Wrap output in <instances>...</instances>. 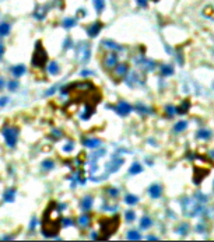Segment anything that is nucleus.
Here are the masks:
<instances>
[{"label": "nucleus", "instance_id": "7", "mask_svg": "<svg viewBox=\"0 0 214 242\" xmlns=\"http://www.w3.org/2000/svg\"><path fill=\"white\" fill-rule=\"evenodd\" d=\"M118 65V56L112 52H109V53L105 56V60H104V66L107 67V69H112L115 66Z\"/></svg>", "mask_w": 214, "mask_h": 242}, {"label": "nucleus", "instance_id": "40", "mask_svg": "<svg viewBox=\"0 0 214 242\" xmlns=\"http://www.w3.org/2000/svg\"><path fill=\"white\" fill-rule=\"evenodd\" d=\"M137 3H139L140 6H143V7H144V6H147V0H137Z\"/></svg>", "mask_w": 214, "mask_h": 242}, {"label": "nucleus", "instance_id": "39", "mask_svg": "<svg viewBox=\"0 0 214 242\" xmlns=\"http://www.w3.org/2000/svg\"><path fill=\"white\" fill-rule=\"evenodd\" d=\"M63 223H64V224H66V225H71V224H73V221L70 220V218H64V220H63Z\"/></svg>", "mask_w": 214, "mask_h": 242}, {"label": "nucleus", "instance_id": "31", "mask_svg": "<svg viewBox=\"0 0 214 242\" xmlns=\"http://www.w3.org/2000/svg\"><path fill=\"white\" fill-rule=\"evenodd\" d=\"M74 24H76V20H74V18H66V20L63 21V25H64L66 28H71L73 25H74Z\"/></svg>", "mask_w": 214, "mask_h": 242}, {"label": "nucleus", "instance_id": "10", "mask_svg": "<svg viewBox=\"0 0 214 242\" xmlns=\"http://www.w3.org/2000/svg\"><path fill=\"white\" fill-rule=\"evenodd\" d=\"M101 28H102V24L97 21V22H94L92 25H90V27H88L87 32H88V35H90L91 38H94V37H97V35H98V32L101 31Z\"/></svg>", "mask_w": 214, "mask_h": 242}, {"label": "nucleus", "instance_id": "12", "mask_svg": "<svg viewBox=\"0 0 214 242\" xmlns=\"http://www.w3.org/2000/svg\"><path fill=\"white\" fill-rule=\"evenodd\" d=\"M83 143H84L86 147L95 148V147H98V145L101 144V140H98V139H84L83 140Z\"/></svg>", "mask_w": 214, "mask_h": 242}, {"label": "nucleus", "instance_id": "28", "mask_svg": "<svg viewBox=\"0 0 214 242\" xmlns=\"http://www.w3.org/2000/svg\"><path fill=\"white\" fill-rule=\"evenodd\" d=\"M49 73L50 74H58L59 73V66H58V63L56 62H52L50 65H49Z\"/></svg>", "mask_w": 214, "mask_h": 242}, {"label": "nucleus", "instance_id": "5", "mask_svg": "<svg viewBox=\"0 0 214 242\" xmlns=\"http://www.w3.org/2000/svg\"><path fill=\"white\" fill-rule=\"evenodd\" d=\"M77 58L80 59V62H87L90 58V49L86 43H81L80 48L77 49Z\"/></svg>", "mask_w": 214, "mask_h": 242}, {"label": "nucleus", "instance_id": "24", "mask_svg": "<svg viewBox=\"0 0 214 242\" xmlns=\"http://www.w3.org/2000/svg\"><path fill=\"white\" fill-rule=\"evenodd\" d=\"M189 108H190V102L189 101H183L182 104H181V107L178 108V113H185L189 111Z\"/></svg>", "mask_w": 214, "mask_h": 242}, {"label": "nucleus", "instance_id": "20", "mask_svg": "<svg viewBox=\"0 0 214 242\" xmlns=\"http://www.w3.org/2000/svg\"><path fill=\"white\" fill-rule=\"evenodd\" d=\"M14 193H16V190H14V189H9V190H6L4 200L7 202V203H11V202L14 200Z\"/></svg>", "mask_w": 214, "mask_h": 242}, {"label": "nucleus", "instance_id": "3", "mask_svg": "<svg viewBox=\"0 0 214 242\" xmlns=\"http://www.w3.org/2000/svg\"><path fill=\"white\" fill-rule=\"evenodd\" d=\"M48 62V55H46V50L42 48V43L37 42V46H35V50H34V55H32V65L41 69L46 65Z\"/></svg>", "mask_w": 214, "mask_h": 242}, {"label": "nucleus", "instance_id": "9", "mask_svg": "<svg viewBox=\"0 0 214 242\" xmlns=\"http://www.w3.org/2000/svg\"><path fill=\"white\" fill-rule=\"evenodd\" d=\"M130 111H132V107H130L129 104H126V102H120L118 107H116V112H118L120 116H126V115H129Z\"/></svg>", "mask_w": 214, "mask_h": 242}, {"label": "nucleus", "instance_id": "21", "mask_svg": "<svg viewBox=\"0 0 214 242\" xmlns=\"http://www.w3.org/2000/svg\"><path fill=\"white\" fill-rule=\"evenodd\" d=\"M10 32V25L7 22H1L0 24V37H4Z\"/></svg>", "mask_w": 214, "mask_h": 242}, {"label": "nucleus", "instance_id": "30", "mask_svg": "<svg viewBox=\"0 0 214 242\" xmlns=\"http://www.w3.org/2000/svg\"><path fill=\"white\" fill-rule=\"evenodd\" d=\"M94 6H95V9L98 13H101L104 10V7H105V1L104 0H94Z\"/></svg>", "mask_w": 214, "mask_h": 242}, {"label": "nucleus", "instance_id": "4", "mask_svg": "<svg viewBox=\"0 0 214 242\" xmlns=\"http://www.w3.org/2000/svg\"><path fill=\"white\" fill-rule=\"evenodd\" d=\"M3 135H4L6 143L9 147H14L17 143V135H18V130L14 127H4L3 129Z\"/></svg>", "mask_w": 214, "mask_h": 242}, {"label": "nucleus", "instance_id": "41", "mask_svg": "<svg viewBox=\"0 0 214 242\" xmlns=\"http://www.w3.org/2000/svg\"><path fill=\"white\" fill-rule=\"evenodd\" d=\"M3 53H4V48H3V45L0 43V59H1V56H3Z\"/></svg>", "mask_w": 214, "mask_h": 242}, {"label": "nucleus", "instance_id": "8", "mask_svg": "<svg viewBox=\"0 0 214 242\" xmlns=\"http://www.w3.org/2000/svg\"><path fill=\"white\" fill-rule=\"evenodd\" d=\"M128 71H129L128 65L126 63H120V65H116L115 70H113V74H115V77H118V79H122V77L126 76Z\"/></svg>", "mask_w": 214, "mask_h": 242}, {"label": "nucleus", "instance_id": "32", "mask_svg": "<svg viewBox=\"0 0 214 242\" xmlns=\"http://www.w3.org/2000/svg\"><path fill=\"white\" fill-rule=\"evenodd\" d=\"M126 220L128 221H133L134 220V217H136V214H134V211H132V210H129V211H126Z\"/></svg>", "mask_w": 214, "mask_h": 242}, {"label": "nucleus", "instance_id": "17", "mask_svg": "<svg viewBox=\"0 0 214 242\" xmlns=\"http://www.w3.org/2000/svg\"><path fill=\"white\" fill-rule=\"evenodd\" d=\"M79 225L80 227H88L90 225V215H81V217H79Z\"/></svg>", "mask_w": 214, "mask_h": 242}, {"label": "nucleus", "instance_id": "26", "mask_svg": "<svg viewBox=\"0 0 214 242\" xmlns=\"http://www.w3.org/2000/svg\"><path fill=\"white\" fill-rule=\"evenodd\" d=\"M128 238L130 239V241H137V239H140V232H137V231H129L128 232Z\"/></svg>", "mask_w": 214, "mask_h": 242}, {"label": "nucleus", "instance_id": "37", "mask_svg": "<svg viewBox=\"0 0 214 242\" xmlns=\"http://www.w3.org/2000/svg\"><path fill=\"white\" fill-rule=\"evenodd\" d=\"M9 102V98L7 97H1L0 98V107H4V104Z\"/></svg>", "mask_w": 214, "mask_h": 242}, {"label": "nucleus", "instance_id": "23", "mask_svg": "<svg viewBox=\"0 0 214 242\" xmlns=\"http://www.w3.org/2000/svg\"><path fill=\"white\" fill-rule=\"evenodd\" d=\"M151 224H153V221H151L150 217H143V218H141V221H140V227H141L143 230H146V228L151 227Z\"/></svg>", "mask_w": 214, "mask_h": 242}, {"label": "nucleus", "instance_id": "33", "mask_svg": "<svg viewBox=\"0 0 214 242\" xmlns=\"http://www.w3.org/2000/svg\"><path fill=\"white\" fill-rule=\"evenodd\" d=\"M42 167L45 168V169H50V168H53V162L50 161V160H48V161H45L42 164Z\"/></svg>", "mask_w": 214, "mask_h": 242}, {"label": "nucleus", "instance_id": "2", "mask_svg": "<svg viewBox=\"0 0 214 242\" xmlns=\"http://www.w3.org/2000/svg\"><path fill=\"white\" fill-rule=\"evenodd\" d=\"M119 227V215H113L109 218L101 220V230H99V239H108Z\"/></svg>", "mask_w": 214, "mask_h": 242}, {"label": "nucleus", "instance_id": "15", "mask_svg": "<svg viewBox=\"0 0 214 242\" xmlns=\"http://www.w3.org/2000/svg\"><path fill=\"white\" fill-rule=\"evenodd\" d=\"M91 206H92V197L91 196H86L84 199L81 200V207H83L84 210L91 209Z\"/></svg>", "mask_w": 214, "mask_h": 242}, {"label": "nucleus", "instance_id": "38", "mask_svg": "<svg viewBox=\"0 0 214 242\" xmlns=\"http://www.w3.org/2000/svg\"><path fill=\"white\" fill-rule=\"evenodd\" d=\"M71 148H73V144H71V143H69L67 145H64V151H71Z\"/></svg>", "mask_w": 214, "mask_h": 242}, {"label": "nucleus", "instance_id": "19", "mask_svg": "<svg viewBox=\"0 0 214 242\" xmlns=\"http://www.w3.org/2000/svg\"><path fill=\"white\" fill-rule=\"evenodd\" d=\"M161 74L162 76H171L174 74V67L169 65H164L161 67Z\"/></svg>", "mask_w": 214, "mask_h": 242}, {"label": "nucleus", "instance_id": "35", "mask_svg": "<svg viewBox=\"0 0 214 242\" xmlns=\"http://www.w3.org/2000/svg\"><path fill=\"white\" fill-rule=\"evenodd\" d=\"M17 87H18V81H10V84H9L10 90H16Z\"/></svg>", "mask_w": 214, "mask_h": 242}, {"label": "nucleus", "instance_id": "22", "mask_svg": "<svg viewBox=\"0 0 214 242\" xmlns=\"http://www.w3.org/2000/svg\"><path fill=\"white\" fill-rule=\"evenodd\" d=\"M187 127V122H185V120H181V122H178L177 125H175V127H174V130L177 132V133H179V132H183V130Z\"/></svg>", "mask_w": 214, "mask_h": 242}, {"label": "nucleus", "instance_id": "6", "mask_svg": "<svg viewBox=\"0 0 214 242\" xmlns=\"http://www.w3.org/2000/svg\"><path fill=\"white\" fill-rule=\"evenodd\" d=\"M183 210H185V213H186L187 215L193 217V215L199 214V213L202 211V206L199 205V203H192V205L183 206Z\"/></svg>", "mask_w": 214, "mask_h": 242}, {"label": "nucleus", "instance_id": "29", "mask_svg": "<svg viewBox=\"0 0 214 242\" xmlns=\"http://www.w3.org/2000/svg\"><path fill=\"white\" fill-rule=\"evenodd\" d=\"M125 202H126L128 205H136V203L139 202V199H137L134 194H128V196L125 197Z\"/></svg>", "mask_w": 214, "mask_h": 242}, {"label": "nucleus", "instance_id": "27", "mask_svg": "<svg viewBox=\"0 0 214 242\" xmlns=\"http://www.w3.org/2000/svg\"><path fill=\"white\" fill-rule=\"evenodd\" d=\"M165 112H166V115H168V118H172V116L178 112V109H177V108H174L172 105H166V107H165Z\"/></svg>", "mask_w": 214, "mask_h": 242}, {"label": "nucleus", "instance_id": "16", "mask_svg": "<svg viewBox=\"0 0 214 242\" xmlns=\"http://www.w3.org/2000/svg\"><path fill=\"white\" fill-rule=\"evenodd\" d=\"M122 164H123V160H115V161H112L109 164V171H111V172H115L116 169L120 168Z\"/></svg>", "mask_w": 214, "mask_h": 242}, {"label": "nucleus", "instance_id": "25", "mask_svg": "<svg viewBox=\"0 0 214 242\" xmlns=\"http://www.w3.org/2000/svg\"><path fill=\"white\" fill-rule=\"evenodd\" d=\"M102 45H105V46H108V48H111L112 50H120V49H122L119 45H116L115 42H111V41H104Z\"/></svg>", "mask_w": 214, "mask_h": 242}, {"label": "nucleus", "instance_id": "1", "mask_svg": "<svg viewBox=\"0 0 214 242\" xmlns=\"http://www.w3.org/2000/svg\"><path fill=\"white\" fill-rule=\"evenodd\" d=\"M59 220H60V214L58 207L55 206V203H50V206L48 207L46 213L43 215V230L42 234L46 238H52L56 237V234L59 232L60 227H59Z\"/></svg>", "mask_w": 214, "mask_h": 242}, {"label": "nucleus", "instance_id": "36", "mask_svg": "<svg viewBox=\"0 0 214 242\" xmlns=\"http://www.w3.org/2000/svg\"><path fill=\"white\" fill-rule=\"evenodd\" d=\"M108 192H109V193H111V196H113V197H116V196H118V194H119L118 189H112V188H111V189H109V190H108Z\"/></svg>", "mask_w": 214, "mask_h": 242}, {"label": "nucleus", "instance_id": "43", "mask_svg": "<svg viewBox=\"0 0 214 242\" xmlns=\"http://www.w3.org/2000/svg\"><path fill=\"white\" fill-rule=\"evenodd\" d=\"M3 86H4V84H3V80L0 79V88H1V87H3Z\"/></svg>", "mask_w": 214, "mask_h": 242}, {"label": "nucleus", "instance_id": "14", "mask_svg": "<svg viewBox=\"0 0 214 242\" xmlns=\"http://www.w3.org/2000/svg\"><path fill=\"white\" fill-rule=\"evenodd\" d=\"M196 136H197V139L207 140V139H210V136H211V132H210L209 129H199L197 133H196Z\"/></svg>", "mask_w": 214, "mask_h": 242}, {"label": "nucleus", "instance_id": "13", "mask_svg": "<svg viewBox=\"0 0 214 242\" xmlns=\"http://www.w3.org/2000/svg\"><path fill=\"white\" fill-rule=\"evenodd\" d=\"M11 73L16 76V77H20L25 73V66L24 65H17V66H13L11 67Z\"/></svg>", "mask_w": 214, "mask_h": 242}, {"label": "nucleus", "instance_id": "42", "mask_svg": "<svg viewBox=\"0 0 214 242\" xmlns=\"http://www.w3.org/2000/svg\"><path fill=\"white\" fill-rule=\"evenodd\" d=\"M35 223H37V221H35V218H34V220L31 221V228H34V227H35Z\"/></svg>", "mask_w": 214, "mask_h": 242}, {"label": "nucleus", "instance_id": "34", "mask_svg": "<svg viewBox=\"0 0 214 242\" xmlns=\"http://www.w3.org/2000/svg\"><path fill=\"white\" fill-rule=\"evenodd\" d=\"M137 111H139V112H143V113H148V112H151L148 108L143 107V105H137Z\"/></svg>", "mask_w": 214, "mask_h": 242}, {"label": "nucleus", "instance_id": "18", "mask_svg": "<svg viewBox=\"0 0 214 242\" xmlns=\"http://www.w3.org/2000/svg\"><path fill=\"white\" fill-rule=\"evenodd\" d=\"M141 171H143V167L140 165L139 162H134L133 165L130 167V169H129V172L132 174V175H136V174H140V172H141Z\"/></svg>", "mask_w": 214, "mask_h": 242}, {"label": "nucleus", "instance_id": "11", "mask_svg": "<svg viewBox=\"0 0 214 242\" xmlns=\"http://www.w3.org/2000/svg\"><path fill=\"white\" fill-rule=\"evenodd\" d=\"M148 193H150L151 197L157 199V197H160L161 193H162V188H161L158 183H154V185H151V186H150V189H148Z\"/></svg>", "mask_w": 214, "mask_h": 242}]
</instances>
